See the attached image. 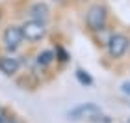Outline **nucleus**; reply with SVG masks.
I'll return each mask as SVG.
<instances>
[{"instance_id":"nucleus-1","label":"nucleus","mask_w":130,"mask_h":123,"mask_svg":"<svg viewBox=\"0 0 130 123\" xmlns=\"http://www.w3.org/2000/svg\"><path fill=\"white\" fill-rule=\"evenodd\" d=\"M106 21H108V11H106L104 6L95 4L87 9V15H86V24L91 32H100L104 30L106 26Z\"/></svg>"},{"instance_id":"nucleus-2","label":"nucleus","mask_w":130,"mask_h":123,"mask_svg":"<svg viewBox=\"0 0 130 123\" xmlns=\"http://www.w3.org/2000/svg\"><path fill=\"white\" fill-rule=\"evenodd\" d=\"M21 32H22V39L30 41V43H35V41H41L46 34V28H45V22H39V21H26L24 24L21 26Z\"/></svg>"},{"instance_id":"nucleus-3","label":"nucleus","mask_w":130,"mask_h":123,"mask_svg":"<svg viewBox=\"0 0 130 123\" xmlns=\"http://www.w3.org/2000/svg\"><path fill=\"white\" fill-rule=\"evenodd\" d=\"M128 47H130V41H128V37L125 34H113V36L110 37V41H108V52H110L111 58L125 56Z\"/></svg>"},{"instance_id":"nucleus-4","label":"nucleus","mask_w":130,"mask_h":123,"mask_svg":"<svg viewBox=\"0 0 130 123\" xmlns=\"http://www.w3.org/2000/svg\"><path fill=\"white\" fill-rule=\"evenodd\" d=\"M2 43L8 50H17L22 43V32H21V26H15V24H9L8 28L4 30L2 34Z\"/></svg>"},{"instance_id":"nucleus-5","label":"nucleus","mask_w":130,"mask_h":123,"mask_svg":"<svg viewBox=\"0 0 130 123\" xmlns=\"http://www.w3.org/2000/svg\"><path fill=\"white\" fill-rule=\"evenodd\" d=\"M21 69V60L11 54H4L0 56V73H4L6 77H13L19 73Z\"/></svg>"},{"instance_id":"nucleus-6","label":"nucleus","mask_w":130,"mask_h":123,"mask_svg":"<svg viewBox=\"0 0 130 123\" xmlns=\"http://www.w3.org/2000/svg\"><path fill=\"white\" fill-rule=\"evenodd\" d=\"M100 112V108L97 106V104L93 103H87V104H80V106H76L74 110H71L69 112V118L71 119H80V118H87L89 119L91 116H95Z\"/></svg>"},{"instance_id":"nucleus-7","label":"nucleus","mask_w":130,"mask_h":123,"mask_svg":"<svg viewBox=\"0 0 130 123\" xmlns=\"http://www.w3.org/2000/svg\"><path fill=\"white\" fill-rule=\"evenodd\" d=\"M30 17H32L34 21L46 22V21H48V17H50V8L45 2H35L32 8H30Z\"/></svg>"},{"instance_id":"nucleus-8","label":"nucleus","mask_w":130,"mask_h":123,"mask_svg":"<svg viewBox=\"0 0 130 123\" xmlns=\"http://www.w3.org/2000/svg\"><path fill=\"white\" fill-rule=\"evenodd\" d=\"M54 60H56V52L54 50H41L37 54V65H41V67L50 65Z\"/></svg>"},{"instance_id":"nucleus-9","label":"nucleus","mask_w":130,"mask_h":123,"mask_svg":"<svg viewBox=\"0 0 130 123\" xmlns=\"http://www.w3.org/2000/svg\"><path fill=\"white\" fill-rule=\"evenodd\" d=\"M76 77H78V80H80L84 86H91V84H93L91 77H89V75H86L84 71H76Z\"/></svg>"},{"instance_id":"nucleus-10","label":"nucleus","mask_w":130,"mask_h":123,"mask_svg":"<svg viewBox=\"0 0 130 123\" xmlns=\"http://www.w3.org/2000/svg\"><path fill=\"white\" fill-rule=\"evenodd\" d=\"M11 119V114L6 106H0V123H8Z\"/></svg>"},{"instance_id":"nucleus-11","label":"nucleus","mask_w":130,"mask_h":123,"mask_svg":"<svg viewBox=\"0 0 130 123\" xmlns=\"http://www.w3.org/2000/svg\"><path fill=\"white\" fill-rule=\"evenodd\" d=\"M123 91H125L126 95H130V82H125V84H123Z\"/></svg>"},{"instance_id":"nucleus-12","label":"nucleus","mask_w":130,"mask_h":123,"mask_svg":"<svg viewBox=\"0 0 130 123\" xmlns=\"http://www.w3.org/2000/svg\"><path fill=\"white\" fill-rule=\"evenodd\" d=\"M8 123H22V121H19V119H13V118H11V119H9Z\"/></svg>"},{"instance_id":"nucleus-13","label":"nucleus","mask_w":130,"mask_h":123,"mask_svg":"<svg viewBox=\"0 0 130 123\" xmlns=\"http://www.w3.org/2000/svg\"><path fill=\"white\" fill-rule=\"evenodd\" d=\"M128 123H130V121H128Z\"/></svg>"}]
</instances>
